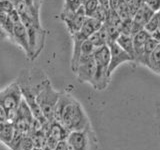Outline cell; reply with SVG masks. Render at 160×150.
Instances as JSON below:
<instances>
[{
	"label": "cell",
	"instance_id": "cell-15",
	"mask_svg": "<svg viewBox=\"0 0 160 150\" xmlns=\"http://www.w3.org/2000/svg\"><path fill=\"white\" fill-rule=\"evenodd\" d=\"M14 133H15V128L13 126V124L10 122H6L3 129L1 130V132H0V142H2L8 147L10 142L12 141Z\"/></svg>",
	"mask_w": 160,
	"mask_h": 150
},
{
	"label": "cell",
	"instance_id": "cell-1",
	"mask_svg": "<svg viewBox=\"0 0 160 150\" xmlns=\"http://www.w3.org/2000/svg\"><path fill=\"white\" fill-rule=\"evenodd\" d=\"M54 120L72 131H84L90 128L89 120L76 99L70 94L61 93L54 109Z\"/></svg>",
	"mask_w": 160,
	"mask_h": 150
},
{
	"label": "cell",
	"instance_id": "cell-6",
	"mask_svg": "<svg viewBox=\"0 0 160 150\" xmlns=\"http://www.w3.org/2000/svg\"><path fill=\"white\" fill-rule=\"evenodd\" d=\"M108 47L110 50V62L108 67V74L111 77L112 73L117 67H119L123 63L133 62V59L123 48H121V46L116 41L108 43Z\"/></svg>",
	"mask_w": 160,
	"mask_h": 150
},
{
	"label": "cell",
	"instance_id": "cell-26",
	"mask_svg": "<svg viewBox=\"0 0 160 150\" xmlns=\"http://www.w3.org/2000/svg\"><path fill=\"white\" fill-rule=\"evenodd\" d=\"M4 125H5V123H3V122H0V132H1V130L3 129Z\"/></svg>",
	"mask_w": 160,
	"mask_h": 150
},
{
	"label": "cell",
	"instance_id": "cell-7",
	"mask_svg": "<svg viewBox=\"0 0 160 150\" xmlns=\"http://www.w3.org/2000/svg\"><path fill=\"white\" fill-rule=\"evenodd\" d=\"M86 17L87 16L85 14V11L82 6L75 12L62 11L61 14H60V19L66 25V28L70 35H73L79 31L80 28L82 27Z\"/></svg>",
	"mask_w": 160,
	"mask_h": 150
},
{
	"label": "cell",
	"instance_id": "cell-8",
	"mask_svg": "<svg viewBox=\"0 0 160 150\" xmlns=\"http://www.w3.org/2000/svg\"><path fill=\"white\" fill-rule=\"evenodd\" d=\"M91 133L90 128L84 131H72L69 133V136L66 140L74 150H91L92 138L90 135Z\"/></svg>",
	"mask_w": 160,
	"mask_h": 150
},
{
	"label": "cell",
	"instance_id": "cell-20",
	"mask_svg": "<svg viewBox=\"0 0 160 150\" xmlns=\"http://www.w3.org/2000/svg\"><path fill=\"white\" fill-rule=\"evenodd\" d=\"M123 1L127 4L132 17L134 16V14L137 12V10L140 8V6L143 4V0H123Z\"/></svg>",
	"mask_w": 160,
	"mask_h": 150
},
{
	"label": "cell",
	"instance_id": "cell-16",
	"mask_svg": "<svg viewBox=\"0 0 160 150\" xmlns=\"http://www.w3.org/2000/svg\"><path fill=\"white\" fill-rule=\"evenodd\" d=\"M147 68L152 70L153 72L160 74V43L155 48L151 56L149 57V61L147 64Z\"/></svg>",
	"mask_w": 160,
	"mask_h": 150
},
{
	"label": "cell",
	"instance_id": "cell-3",
	"mask_svg": "<svg viewBox=\"0 0 160 150\" xmlns=\"http://www.w3.org/2000/svg\"><path fill=\"white\" fill-rule=\"evenodd\" d=\"M94 61L96 65L92 86L96 90L106 89L111 77L108 74L110 62V50L108 45L97 47L94 51Z\"/></svg>",
	"mask_w": 160,
	"mask_h": 150
},
{
	"label": "cell",
	"instance_id": "cell-9",
	"mask_svg": "<svg viewBox=\"0 0 160 150\" xmlns=\"http://www.w3.org/2000/svg\"><path fill=\"white\" fill-rule=\"evenodd\" d=\"M155 12L152 9H150L146 4H143L137 10V12L132 17V36L134 34L139 32L140 30L144 29V26L147 24L149 19L153 16Z\"/></svg>",
	"mask_w": 160,
	"mask_h": 150
},
{
	"label": "cell",
	"instance_id": "cell-21",
	"mask_svg": "<svg viewBox=\"0 0 160 150\" xmlns=\"http://www.w3.org/2000/svg\"><path fill=\"white\" fill-rule=\"evenodd\" d=\"M14 9V5L12 0H1L0 1V10L1 11H4L6 13L11 12Z\"/></svg>",
	"mask_w": 160,
	"mask_h": 150
},
{
	"label": "cell",
	"instance_id": "cell-27",
	"mask_svg": "<svg viewBox=\"0 0 160 150\" xmlns=\"http://www.w3.org/2000/svg\"><path fill=\"white\" fill-rule=\"evenodd\" d=\"M31 150H43V148H38V147H34Z\"/></svg>",
	"mask_w": 160,
	"mask_h": 150
},
{
	"label": "cell",
	"instance_id": "cell-18",
	"mask_svg": "<svg viewBox=\"0 0 160 150\" xmlns=\"http://www.w3.org/2000/svg\"><path fill=\"white\" fill-rule=\"evenodd\" d=\"M99 6V0H83L82 7L87 17H92Z\"/></svg>",
	"mask_w": 160,
	"mask_h": 150
},
{
	"label": "cell",
	"instance_id": "cell-23",
	"mask_svg": "<svg viewBox=\"0 0 160 150\" xmlns=\"http://www.w3.org/2000/svg\"><path fill=\"white\" fill-rule=\"evenodd\" d=\"M0 122L6 123L9 122L8 121V115H7V111L5 110V108L0 104Z\"/></svg>",
	"mask_w": 160,
	"mask_h": 150
},
{
	"label": "cell",
	"instance_id": "cell-2",
	"mask_svg": "<svg viewBox=\"0 0 160 150\" xmlns=\"http://www.w3.org/2000/svg\"><path fill=\"white\" fill-rule=\"evenodd\" d=\"M21 22L24 24L26 31L28 34L29 41V56L28 59L33 61L36 59L40 52L42 51L45 43V37H46V31L43 29L41 22H37L33 19L31 14L27 9L26 12L19 15Z\"/></svg>",
	"mask_w": 160,
	"mask_h": 150
},
{
	"label": "cell",
	"instance_id": "cell-10",
	"mask_svg": "<svg viewBox=\"0 0 160 150\" xmlns=\"http://www.w3.org/2000/svg\"><path fill=\"white\" fill-rule=\"evenodd\" d=\"M95 69H96V65H95L94 57H93L87 60V61L79 63L74 73L76 74L79 82L92 84L95 75Z\"/></svg>",
	"mask_w": 160,
	"mask_h": 150
},
{
	"label": "cell",
	"instance_id": "cell-24",
	"mask_svg": "<svg viewBox=\"0 0 160 150\" xmlns=\"http://www.w3.org/2000/svg\"><path fill=\"white\" fill-rule=\"evenodd\" d=\"M54 150H67V140L58 141L56 147H55Z\"/></svg>",
	"mask_w": 160,
	"mask_h": 150
},
{
	"label": "cell",
	"instance_id": "cell-5",
	"mask_svg": "<svg viewBox=\"0 0 160 150\" xmlns=\"http://www.w3.org/2000/svg\"><path fill=\"white\" fill-rule=\"evenodd\" d=\"M60 94H61V92L56 91L53 88L50 80L48 79L46 83L44 84L43 88L40 90V92L36 96V102L38 106L41 109L44 117L49 122L54 120V109Z\"/></svg>",
	"mask_w": 160,
	"mask_h": 150
},
{
	"label": "cell",
	"instance_id": "cell-4",
	"mask_svg": "<svg viewBox=\"0 0 160 150\" xmlns=\"http://www.w3.org/2000/svg\"><path fill=\"white\" fill-rule=\"evenodd\" d=\"M23 96L17 82H13L2 91H0V104L5 108L8 115V121L13 123L17 116V108Z\"/></svg>",
	"mask_w": 160,
	"mask_h": 150
},
{
	"label": "cell",
	"instance_id": "cell-14",
	"mask_svg": "<svg viewBox=\"0 0 160 150\" xmlns=\"http://www.w3.org/2000/svg\"><path fill=\"white\" fill-rule=\"evenodd\" d=\"M116 42L126 51L130 56L132 57L134 62V44H133V37L130 35H124L120 34L119 37L117 38Z\"/></svg>",
	"mask_w": 160,
	"mask_h": 150
},
{
	"label": "cell",
	"instance_id": "cell-25",
	"mask_svg": "<svg viewBox=\"0 0 160 150\" xmlns=\"http://www.w3.org/2000/svg\"><path fill=\"white\" fill-rule=\"evenodd\" d=\"M123 0H109V7L110 10H116V8L119 6V4L121 3Z\"/></svg>",
	"mask_w": 160,
	"mask_h": 150
},
{
	"label": "cell",
	"instance_id": "cell-12",
	"mask_svg": "<svg viewBox=\"0 0 160 150\" xmlns=\"http://www.w3.org/2000/svg\"><path fill=\"white\" fill-rule=\"evenodd\" d=\"M132 37H133V44H134V63L139 64L143 55L144 46L148 40L151 38V35L146 30L142 29L136 34H134Z\"/></svg>",
	"mask_w": 160,
	"mask_h": 150
},
{
	"label": "cell",
	"instance_id": "cell-19",
	"mask_svg": "<svg viewBox=\"0 0 160 150\" xmlns=\"http://www.w3.org/2000/svg\"><path fill=\"white\" fill-rule=\"evenodd\" d=\"M159 21H160V11L158 12H155L153 14V16L149 19V21L147 22V24L144 26V30H146V31L151 34L153 33L155 30L157 29L158 27V24H159Z\"/></svg>",
	"mask_w": 160,
	"mask_h": 150
},
{
	"label": "cell",
	"instance_id": "cell-13",
	"mask_svg": "<svg viewBox=\"0 0 160 150\" xmlns=\"http://www.w3.org/2000/svg\"><path fill=\"white\" fill-rule=\"evenodd\" d=\"M95 47H100L103 45H108V33L104 25H102L101 28L95 31L91 36L88 38Z\"/></svg>",
	"mask_w": 160,
	"mask_h": 150
},
{
	"label": "cell",
	"instance_id": "cell-11",
	"mask_svg": "<svg viewBox=\"0 0 160 150\" xmlns=\"http://www.w3.org/2000/svg\"><path fill=\"white\" fill-rule=\"evenodd\" d=\"M13 43L21 48L26 54V56H29V41H28V34L26 31L24 24L21 22V20L13 24Z\"/></svg>",
	"mask_w": 160,
	"mask_h": 150
},
{
	"label": "cell",
	"instance_id": "cell-17",
	"mask_svg": "<svg viewBox=\"0 0 160 150\" xmlns=\"http://www.w3.org/2000/svg\"><path fill=\"white\" fill-rule=\"evenodd\" d=\"M32 148H34V143L31 136L24 135L11 150H31Z\"/></svg>",
	"mask_w": 160,
	"mask_h": 150
},
{
	"label": "cell",
	"instance_id": "cell-22",
	"mask_svg": "<svg viewBox=\"0 0 160 150\" xmlns=\"http://www.w3.org/2000/svg\"><path fill=\"white\" fill-rule=\"evenodd\" d=\"M143 2L154 12L160 11V0H143Z\"/></svg>",
	"mask_w": 160,
	"mask_h": 150
}]
</instances>
